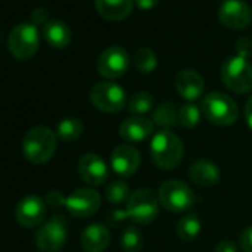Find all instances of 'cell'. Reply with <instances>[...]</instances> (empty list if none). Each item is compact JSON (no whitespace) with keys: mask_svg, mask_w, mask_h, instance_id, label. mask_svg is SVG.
<instances>
[{"mask_svg":"<svg viewBox=\"0 0 252 252\" xmlns=\"http://www.w3.org/2000/svg\"><path fill=\"white\" fill-rule=\"evenodd\" d=\"M184 155V146L180 137L172 131H158L150 143V156L153 163L162 171L175 169Z\"/></svg>","mask_w":252,"mask_h":252,"instance_id":"obj_1","label":"cell"},{"mask_svg":"<svg viewBox=\"0 0 252 252\" xmlns=\"http://www.w3.org/2000/svg\"><path fill=\"white\" fill-rule=\"evenodd\" d=\"M23 152L32 163H46L57 152V134L48 126H34L24 135Z\"/></svg>","mask_w":252,"mask_h":252,"instance_id":"obj_2","label":"cell"},{"mask_svg":"<svg viewBox=\"0 0 252 252\" xmlns=\"http://www.w3.org/2000/svg\"><path fill=\"white\" fill-rule=\"evenodd\" d=\"M200 110L208 122L218 126L233 125L239 116V107L236 101L222 92L208 94L200 104Z\"/></svg>","mask_w":252,"mask_h":252,"instance_id":"obj_3","label":"cell"},{"mask_svg":"<svg viewBox=\"0 0 252 252\" xmlns=\"http://www.w3.org/2000/svg\"><path fill=\"white\" fill-rule=\"evenodd\" d=\"M221 80L227 89L234 94H248L252 91V64L248 58L234 55L221 67Z\"/></svg>","mask_w":252,"mask_h":252,"instance_id":"obj_4","label":"cell"},{"mask_svg":"<svg viewBox=\"0 0 252 252\" xmlns=\"http://www.w3.org/2000/svg\"><path fill=\"white\" fill-rule=\"evenodd\" d=\"M159 197L150 189H140L134 191L126 202V214L135 224L144 225L156 220L159 214Z\"/></svg>","mask_w":252,"mask_h":252,"instance_id":"obj_5","label":"cell"},{"mask_svg":"<svg viewBox=\"0 0 252 252\" xmlns=\"http://www.w3.org/2000/svg\"><path fill=\"white\" fill-rule=\"evenodd\" d=\"M159 202L160 205L175 214L180 212H186L189 209H191V206L194 205V193L191 191V189L180 181V180H168L165 181L158 193Z\"/></svg>","mask_w":252,"mask_h":252,"instance_id":"obj_6","label":"cell"},{"mask_svg":"<svg viewBox=\"0 0 252 252\" xmlns=\"http://www.w3.org/2000/svg\"><path fill=\"white\" fill-rule=\"evenodd\" d=\"M39 30L33 23H23L12 29L8 46L17 60H30L39 49Z\"/></svg>","mask_w":252,"mask_h":252,"instance_id":"obj_7","label":"cell"},{"mask_svg":"<svg viewBox=\"0 0 252 252\" xmlns=\"http://www.w3.org/2000/svg\"><path fill=\"white\" fill-rule=\"evenodd\" d=\"M67 240V220L57 214L43 222L36 233V245L42 252H60Z\"/></svg>","mask_w":252,"mask_h":252,"instance_id":"obj_8","label":"cell"},{"mask_svg":"<svg viewBox=\"0 0 252 252\" xmlns=\"http://www.w3.org/2000/svg\"><path fill=\"white\" fill-rule=\"evenodd\" d=\"M91 102L102 113H119L126 105V92L114 82H101L92 88Z\"/></svg>","mask_w":252,"mask_h":252,"instance_id":"obj_9","label":"cell"},{"mask_svg":"<svg viewBox=\"0 0 252 252\" xmlns=\"http://www.w3.org/2000/svg\"><path fill=\"white\" fill-rule=\"evenodd\" d=\"M129 54L122 46H110L96 60V70L105 79H117L129 68Z\"/></svg>","mask_w":252,"mask_h":252,"instance_id":"obj_10","label":"cell"},{"mask_svg":"<svg viewBox=\"0 0 252 252\" xmlns=\"http://www.w3.org/2000/svg\"><path fill=\"white\" fill-rule=\"evenodd\" d=\"M64 206L68 214L76 218H86L94 215L101 206V196L92 189H77L65 197Z\"/></svg>","mask_w":252,"mask_h":252,"instance_id":"obj_11","label":"cell"},{"mask_svg":"<svg viewBox=\"0 0 252 252\" xmlns=\"http://www.w3.org/2000/svg\"><path fill=\"white\" fill-rule=\"evenodd\" d=\"M45 217H46V205L39 196L34 194L23 197L15 208V220L20 225L26 228L42 225Z\"/></svg>","mask_w":252,"mask_h":252,"instance_id":"obj_12","label":"cell"},{"mask_svg":"<svg viewBox=\"0 0 252 252\" xmlns=\"http://www.w3.org/2000/svg\"><path fill=\"white\" fill-rule=\"evenodd\" d=\"M140 163H141V155L131 144L117 146L110 156V166L122 178L132 177L138 171Z\"/></svg>","mask_w":252,"mask_h":252,"instance_id":"obj_13","label":"cell"},{"mask_svg":"<svg viewBox=\"0 0 252 252\" xmlns=\"http://www.w3.org/2000/svg\"><path fill=\"white\" fill-rule=\"evenodd\" d=\"M218 18L227 29L243 30L252 21V11L242 0H225L218 9Z\"/></svg>","mask_w":252,"mask_h":252,"instance_id":"obj_14","label":"cell"},{"mask_svg":"<svg viewBox=\"0 0 252 252\" xmlns=\"http://www.w3.org/2000/svg\"><path fill=\"white\" fill-rule=\"evenodd\" d=\"M79 177L89 186H101L108 178V166L98 155H83L77 165Z\"/></svg>","mask_w":252,"mask_h":252,"instance_id":"obj_15","label":"cell"},{"mask_svg":"<svg viewBox=\"0 0 252 252\" xmlns=\"http://www.w3.org/2000/svg\"><path fill=\"white\" fill-rule=\"evenodd\" d=\"M155 123L150 119L146 117H131L125 119L119 128L120 137L129 144L141 143L147 140L150 135H153Z\"/></svg>","mask_w":252,"mask_h":252,"instance_id":"obj_16","label":"cell"},{"mask_svg":"<svg viewBox=\"0 0 252 252\" xmlns=\"http://www.w3.org/2000/svg\"><path fill=\"white\" fill-rule=\"evenodd\" d=\"M175 88L184 99L191 102L202 96L205 91V80L194 70H181L175 77Z\"/></svg>","mask_w":252,"mask_h":252,"instance_id":"obj_17","label":"cell"},{"mask_svg":"<svg viewBox=\"0 0 252 252\" xmlns=\"http://www.w3.org/2000/svg\"><path fill=\"white\" fill-rule=\"evenodd\" d=\"M80 243L86 252H104L110 245V231L104 224H89L82 231Z\"/></svg>","mask_w":252,"mask_h":252,"instance_id":"obj_18","label":"cell"},{"mask_svg":"<svg viewBox=\"0 0 252 252\" xmlns=\"http://www.w3.org/2000/svg\"><path fill=\"white\" fill-rule=\"evenodd\" d=\"M96 12L107 21H123L132 14V0H95Z\"/></svg>","mask_w":252,"mask_h":252,"instance_id":"obj_19","label":"cell"},{"mask_svg":"<svg viewBox=\"0 0 252 252\" xmlns=\"http://www.w3.org/2000/svg\"><path fill=\"white\" fill-rule=\"evenodd\" d=\"M189 177L190 180L202 187H211L215 186L220 181V169L218 166L206 159H199L193 162L189 168Z\"/></svg>","mask_w":252,"mask_h":252,"instance_id":"obj_20","label":"cell"},{"mask_svg":"<svg viewBox=\"0 0 252 252\" xmlns=\"http://www.w3.org/2000/svg\"><path fill=\"white\" fill-rule=\"evenodd\" d=\"M43 37L52 48L63 49L71 42V32L67 24L58 20H51L43 26Z\"/></svg>","mask_w":252,"mask_h":252,"instance_id":"obj_21","label":"cell"},{"mask_svg":"<svg viewBox=\"0 0 252 252\" xmlns=\"http://www.w3.org/2000/svg\"><path fill=\"white\" fill-rule=\"evenodd\" d=\"M178 107L171 102V101H165V102H160L155 111H153V116H152V120L156 126H159L160 129L163 131H172L175 126L180 123L178 120Z\"/></svg>","mask_w":252,"mask_h":252,"instance_id":"obj_22","label":"cell"},{"mask_svg":"<svg viewBox=\"0 0 252 252\" xmlns=\"http://www.w3.org/2000/svg\"><path fill=\"white\" fill-rule=\"evenodd\" d=\"M200 231H202V221L199 215L194 212L183 215L177 224V234L183 242H191L197 239Z\"/></svg>","mask_w":252,"mask_h":252,"instance_id":"obj_23","label":"cell"},{"mask_svg":"<svg viewBox=\"0 0 252 252\" xmlns=\"http://www.w3.org/2000/svg\"><path fill=\"white\" fill-rule=\"evenodd\" d=\"M83 134V123L76 117H65L57 126V135L64 143H73Z\"/></svg>","mask_w":252,"mask_h":252,"instance_id":"obj_24","label":"cell"},{"mask_svg":"<svg viewBox=\"0 0 252 252\" xmlns=\"http://www.w3.org/2000/svg\"><path fill=\"white\" fill-rule=\"evenodd\" d=\"M105 197L111 205L126 203L131 197L129 186L123 180H113L111 183H108V186L105 189Z\"/></svg>","mask_w":252,"mask_h":252,"instance_id":"obj_25","label":"cell"},{"mask_svg":"<svg viewBox=\"0 0 252 252\" xmlns=\"http://www.w3.org/2000/svg\"><path fill=\"white\" fill-rule=\"evenodd\" d=\"M143 245H144V237L138 227L131 225L123 230L120 239V246L123 252H140L143 249Z\"/></svg>","mask_w":252,"mask_h":252,"instance_id":"obj_26","label":"cell"},{"mask_svg":"<svg viewBox=\"0 0 252 252\" xmlns=\"http://www.w3.org/2000/svg\"><path fill=\"white\" fill-rule=\"evenodd\" d=\"M132 63H134V67L140 73L149 74V73L155 71V68L158 67V57L150 48H140L134 54Z\"/></svg>","mask_w":252,"mask_h":252,"instance_id":"obj_27","label":"cell"},{"mask_svg":"<svg viewBox=\"0 0 252 252\" xmlns=\"http://www.w3.org/2000/svg\"><path fill=\"white\" fill-rule=\"evenodd\" d=\"M200 116H202V110L193 102H186L178 110L180 125L184 126L186 129L194 128V126L200 122Z\"/></svg>","mask_w":252,"mask_h":252,"instance_id":"obj_28","label":"cell"},{"mask_svg":"<svg viewBox=\"0 0 252 252\" xmlns=\"http://www.w3.org/2000/svg\"><path fill=\"white\" fill-rule=\"evenodd\" d=\"M152 108H153V96L146 91H140L134 94L128 102V110L132 114H146Z\"/></svg>","mask_w":252,"mask_h":252,"instance_id":"obj_29","label":"cell"},{"mask_svg":"<svg viewBox=\"0 0 252 252\" xmlns=\"http://www.w3.org/2000/svg\"><path fill=\"white\" fill-rule=\"evenodd\" d=\"M128 218V214H126V209H114L108 214L107 217V222L113 227H119L120 224H123Z\"/></svg>","mask_w":252,"mask_h":252,"instance_id":"obj_30","label":"cell"},{"mask_svg":"<svg viewBox=\"0 0 252 252\" xmlns=\"http://www.w3.org/2000/svg\"><path fill=\"white\" fill-rule=\"evenodd\" d=\"M236 51H237V55H240L243 58H248L252 54V40L248 39V37L239 39L237 43H236Z\"/></svg>","mask_w":252,"mask_h":252,"instance_id":"obj_31","label":"cell"},{"mask_svg":"<svg viewBox=\"0 0 252 252\" xmlns=\"http://www.w3.org/2000/svg\"><path fill=\"white\" fill-rule=\"evenodd\" d=\"M239 242H240V248L245 252H252V225L251 227H246L242 231Z\"/></svg>","mask_w":252,"mask_h":252,"instance_id":"obj_32","label":"cell"},{"mask_svg":"<svg viewBox=\"0 0 252 252\" xmlns=\"http://www.w3.org/2000/svg\"><path fill=\"white\" fill-rule=\"evenodd\" d=\"M48 17H49V14H48V11L45 9V8H37L33 14H32V20H33V24L37 27V24H46L48 23Z\"/></svg>","mask_w":252,"mask_h":252,"instance_id":"obj_33","label":"cell"},{"mask_svg":"<svg viewBox=\"0 0 252 252\" xmlns=\"http://www.w3.org/2000/svg\"><path fill=\"white\" fill-rule=\"evenodd\" d=\"M214 252H237V246L231 240H221L215 245Z\"/></svg>","mask_w":252,"mask_h":252,"instance_id":"obj_34","label":"cell"},{"mask_svg":"<svg viewBox=\"0 0 252 252\" xmlns=\"http://www.w3.org/2000/svg\"><path fill=\"white\" fill-rule=\"evenodd\" d=\"M46 200H48V203H49L52 208H58V206L64 205V200H65V197H64V196H63L60 191L54 190V191H51V193L48 194Z\"/></svg>","mask_w":252,"mask_h":252,"instance_id":"obj_35","label":"cell"},{"mask_svg":"<svg viewBox=\"0 0 252 252\" xmlns=\"http://www.w3.org/2000/svg\"><path fill=\"white\" fill-rule=\"evenodd\" d=\"M135 3L140 9L143 11H150L153 9L158 3H159V0H135Z\"/></svg>","mask_w":252,"mask_h":252,"instance_id":"obj_36","label":"cell"},{"mask_svg":"<svg viewBox=\"0 0 252 252\" xmlns=\"http://www.w3.org/2000/svg\"><path fill=\"white\" fill-rule=\"evenodd\" d=\"M245 119H246L248 126L252 129V95L249 96V99L246 101V105H245Z\"/></svg>","mask_w":252,"mask_h":252,"instance_id":"obj_37","label":"cell"},{"mask_svg":"<svg viewBox=\"0 0 252 252\" xmlns=\"http://www.w3.org/2000/svg\"><path fill=\"white\" fill-rule=\"evenodd\" d=\"M224 2H225V0H224Z\"/></svg>","mask_w":252,"mask_h":252,"instance_id":"obj_38","label":"cell"}]
</instances>
